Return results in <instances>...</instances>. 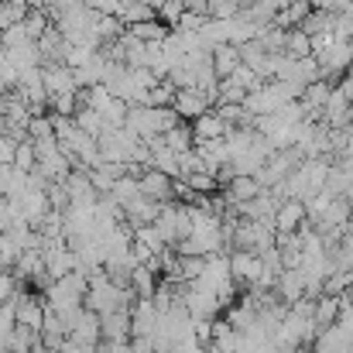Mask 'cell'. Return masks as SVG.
I'll use <instances>...</instances> for the list:
<instances>
[{
	"label": "cell",
	"instance_id": "obj_2",
	"mask_svg": "<svg viewBox=\"0 0 353 353\" xmlns=\"http://www.w3.org/2000/svg\"><path fill=\"white\" fill-rule=\"evenodd\" d=\"M210 100H213V97H210L206 90H179L175 100H172V110L185 120V123H192L196 117H203L206 110H213Z\"/></svg>",
	"mask_w": 353,
	"mask_h": 353
},
{
	"label": "cell",
	"instance_id": "obj_5",
	"mask_svg": "<svg viewBox=\"0 0 353 353\" xmlns=\"http://www.w3.org/2000/svg\"><path fill=\"white\" fill-rule=\"evenodd\" d=\"M161 206H165V203H158V199L137 196V199L123 203V220H127V223H130L134 230H141V227H148V223H154V220H158Z\"/></svg>",
	"mask_w": 353,
	"mask_h": 353
},
{
	"label": "cell",
	"instance_id": "obj_10",
	"mask_svg": "<svg viewBox=\"0 0 353 353\" xmlns=\"http://www.w3.org/2000/svg\"><path fill=\"white\" fill-rule=\"evenodd\" d=\"M100 353H134L130 340H100Z\"/></svg>",
	"mask_w": 353,
	"mask_h": 353
},
{
	"label": "cell",
	"instance_id": "obj_1",
	"mask_svg": "<svg viewBox=\"0 0 353 353\" xmlns=\"http://www.w3.org/2000/svg\"><path fill=\"white\" fill-rule=\"evenodd\" d=\"M230 268H234V281L240 288H254L264 278V261L254 250H230Z\"/></svg>",
	"mask_w": 353,
	"mask_h": 353
},
{
	"label": "cell",
	"instance_id": "obj_8",
	"mask_svg": "<svg viewBox=\"0 0 353 353\" xmlns=\"http://www.w3.org/2000/svg\"><path fill=\"white\" fill-rule=\"evenodd\" d=\"M210 55H213V69H216V76H220V79H223V76H230V72H236V69L243 65L240 45H216Z\"/></svg>",
	"mask_w": 353,
	"mask_h": 353
},
{
	"label": "cell",
	"instance_id": "obj_6",
	"mask_svg": "<svg viewBox=\"0 0 353 353\" xmlns=\"http://www.w3.org/2000/svg\"><path fill=\"white\" fill-rule=\"evenodd\" d=\"M192 134H196V144H206V141H220V137H227L230 127H227V120L220 117V110L213 107V110H206L203 117L192 120Z\"/></svg>",
	"mask_w": 353,
	"mask_h": 353
},
{
	"label": "cell",
	"instance_id": "obj_3",
	"mask_svg": "<svg viewBox=\"0 0 353 353\" xmlns=\"http://www.w3.org/2000/svg\"><path fill=\"white\" fill-rule=\"evenodd\" d=\"M141 196L158 199V203H175V179L158 172V168H144L141 172Z\"/></svg>",
	"mask_w": 353,
	"mask_h": 353
},
{
	"label": "cell",
	"instance_id": "obj_7",
	"mask_svg": "<svg viewBox=\"0 0 353 353\" xmlns=\"http://www.w3.org/2000/svg\"><path fill=\"white\" fill-rule=\"evenodd\" d=\"M103 323V340H130V309H114L100 316Z\"/></svg>",
	"mask_w": 353,
	"mask_h": 353
},
{
	"label": "cell",
	"instance_id": "obj_11",
	"mask_svg": "<svg viewBox=\"0 0 353 353\" xmlns=\"http://www.w3.org/2000/svg\"><path fill=\"white\" fill-rule=\"evenodd\" d=\"M0 271H3V264H0Z\"/></svg>",
	"mask_w": 353,
	"mask_h": 353
},
{
	"label": "cell",
	"instance_id": "obj_4",
	"mask_svg": "<svg viewBox=\"0 0 353 353\" xmlns=\"http://www.w3.org/2000/svg\"><path fill=\"white\" fill-rule=\"evenodd\" d=\"M309 220V210L302 199H281L278 213H274V230L278 234H299Z\"/></svg>",
	"mask_w": 353,
	"mask_h": 353
},
{
	"label": "cell",
	"instance_id": "obj_9",
	"mask_svg": "<svg viewBox=\"0 0 353 353\" xmlns=\"http://www.w3.org/2000/svg\"><path fill=\"white\" fill-rule=\"evenodd\" d=\"M340 309H343V299H340V295L323 292V295L316 299V326H319V330L333 326V323L340 319Z\"/></svg>",
	"mask_w": 353,
	"mask_h": 353
}]
</instances>
